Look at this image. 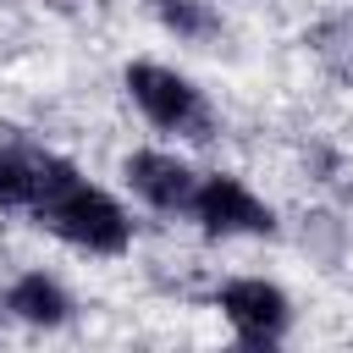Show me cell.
Returning a JSON list of instances; mask_svg holds the SVG:
<instances>
[{
    "instance_id": "obj_1",
    "label": "cell",
    "mask_w": 353,
    "mask_h": 353,
    "mask_svg": "<svg viewBox=\"0 0 353 353\" xmlns=\"http://www.w3.org/2000/svg\"><path fill=\"white\" fill-rule=\"evenodd\" d=\"M28 221L44 226L50 237H61L66 248H83V254H127L132 248L127 210L61 154H44V176H39V193L28 204Z\"/></svg>"
},
{
    "instance_id": "obj_2",
    "label": "cell",
    "mask_w": 353,
    "mask_h": 353,
    "mask_svg": "<svg viewBox=\"0 0 353 353\" xmlns=\"http://www.w3.org/2000/svg\"><path fill=\"white\" fill-rule=\"evenodd\" d=\"M121 83H127V99H132L160 132H176V138H193V143L215 138V110H210L204 88H199L193 77H182L176 66L132 61V66L121 72Z\"/></svg>"
},
{
    "instance_id": "obj_3",
    "label": "cell",
    "mask_w": 353,
    "mask_h": 353,
    "mask_svg": "<svg viewBox=\"0 0 353 353\" xmlns=\"http://www.w3.org/2000/svg\"><path fill=\"white\" fill-rule=\"evenodd\" d=\"M204 237H276V210L232 171H210L199 176V193H193V210Z\"/></svg>"
},
{
    "instance_id": "obj_4",
    "label": "cell",
    "mask_w": 353,
    "mask_h": 353,
    "mask_svg": "<svg viewBox=\"0 0 353 353\" xmlns=\"http://www.w3.org/2000/svg\"><path fill=\"white\" fill-rule=\"evenodd\" d=\"M215 309L226 314V325L243 347H276L292 325V298L265 276H232L215 292Z\"/></svg>"
},
{
    "instance_id": "obj_5",
    "label": "cell",
    "mask_w": 353,
    "mask_h": 353,
    "mask_svg": "<svg viewBox=\"0 0 353 353\" xmlns=\"http://www.w3.org/2000/svg\"><path fill=\"white\" fill-rule=\"evenodd\" d=\"M121 176L127 188L149 204V210H165V215H188L193 210V193H199V171L171 154V149H132L121 160Z\"/></svg>"
},
{
    "instance_id": "obj_6",
    "label": "cell",
    "mask_w": 353,
    "mask_h": 353,
    "mask_svg": "<svg viewBox=\"0 0 353 353\" xmlns=\"http://www.w3.org/2000/svg\"><path fill=\"white\" fill-rule=\"evenodd\" d=\"M72 292L55 281V276H44V270H22L17 281H6V314L11 320H22V325H39V331H55V325H66L72 320Z\"/></svg>"
},
{
    "instance_id": "obj_7",
    "label": "cell",
    "mask_w": 353,
    "mask_h": 353,
    "mask_svg": "<svg viewBox=\"0 0 353 353\" xmlns=\"http://www.w3.org/2000/svg\"><path fill=\"white\" fill-rule=\"evenodd\" d=\"M44 154L50 149H39V143L0 138V210L28 215V204L39 193V176H44Z\"/></svg>"
},
{
    "instance_id": "obj_8",
    "label": "cell",
    "mask_w": 353,
    "mask_h": 353,
    "mask_svg": "<svg viewBox=\"0 0 353 353\" xmlns=\"http://www.w3.org/2000/svg\"><path fill=\"white\" fill-rule=\"evenodd\" d=\"M154 22L182 44H210L221 33V17L210 11V0H154Z\"/></svg>"
}]
</instances>
